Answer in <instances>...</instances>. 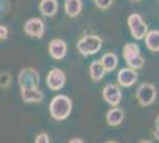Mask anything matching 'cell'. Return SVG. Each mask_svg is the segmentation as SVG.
I'll list each match as a JSON object with an SVG mask.
<instances>
[{"label":"cell","instance_id":"obj_1","mask_svg":"<svg viewBox=\"0 0 159 143\" xmlns=\"http://www.w3.org/2000/svg\"><path fill=\"white\" fill-rule=\"evenodd\" d=\"M71 100L66 95H56L50 102V115L53 119L63 121L66 117H69L71 112Z\"/></svg>","mask_w":159,"mask_h":143},{"label":"cell","instance_id":"obj_2","mask_svg":"<svg viewBox=\"0 0 159 143\" xmlns=\"http://www.w3.org/2000/svg\"><path fill=\"white\" fill-rule=\"evenodd\" d=\"M122 56L132 69H139L144 66L145 60L140 54V49L135 43H127L122 48Z\"/></svg>","mask_w":159,"mask_h":143},{"label":"cell","instance_id":"obj_3","mask_svg":"<svg viewBox=\"0 0 159 143\" xmlns=\"http://www.w3.org/2000/svg\"><path fill=\"white\" fill-rule=\"evenodd\" d=\"M102 47V40L96 35H86L77 43V49L82 55H94Z\"/></svg>","mask_w":159,"mask_h":143},{"label":"cell","instance_id":"obj_4","mask_svg":"<svg viewBox=\"0 0 159 143\" xmlns=\"http://www.w3.org/2000/svg\"><path fill=\"white\" fill-rule=\"evenodd\" d=\"M127 24L129 27V31L133 38H135L137 41L143 40L147 34V24L144 19L141 18V16L138 13H132L127 18Z\"/></svg>","mask_w":159,"mask_h":143},{"label":"cell","instance_id":"obj_5","mask_svg":"<svg viewBox=\"0 0 159 143\" xmlns=\"http://www.w3.org/2000/svg\"><path fill=\"white\" fill-rule=\"evenodd\" d=\"M20 88H32L37 87L39 83V75L36 69L25 68L20 72L18 78Z\"/></svg>","mask_w":159,"mask_h":143},{"label":"cell","instance_id":"obj_6","mask_svg":"<svg viewBox=\"0 0 159 143\" xmlns=\"http://www.w3.org/2000/svg\"><path fill=\"white\" fill-rule=\"evenodd\" d=\"M156 88L151 83H143L137 89V99L141 106H148L156 100Z\"/></svg>","mask_w":159,"mask_h":143},{"label":"cell","instance_id":"obj_7","mask_svg":"<svg viewBox=\"0 0 159 143\" xmlns=\"http://www.w3.org/2000/svg\"><path fill=\"white\" fill-rule=\"evenodd\" d=\"M66 82V74L61 69L55 68L50 70L47 78V85L48 87L52 91H58L64 86Z\"/></svg>","mask_w":159,"mask_h":143},{"label":"cell","instance_id":"obj_8","mask_svg":"<svg viewBox=\"0 0 159 143\" xmlns=\"http://www.w3.org/2000/svg\"><path fill=\"white\" fill-rule=\"evenodd\" d=\"M24 31L31 37L40 38L44 35V24L39 18L29 19L25 24V26H24Z\"/></svg>","mask_w":159,"mask_h":143},{"label":"cell","instance_id":"obj_9","mask_svg":"<svg viewBox=\"0 0 159 143\" xmlns=\"http://www.w3.org/2000/svg\"><path fill=\"white\" fill-rule=\"evenodd\" d=\"M102 94L105 100L112 106H116L121 100V91L116 85H107Z\"/></svg>","mask_w":159,"mask_h":143},{"label":"cell","instance_id":"obj_10","mask_svg":"<svg viewBox=\"0 0 159 143\" xmlns=\"http://www.w3.org/2000/svg\"><path fill=\"white\" fill-rule=\"evenodd\" d=\"M138 79V74L135 69L132 68H122L118 73V81L121 86L124 87H129L132 86Z\"/></svg>","mask_w":159,"mask_h":143},{"label":"cell","instance_id":"obj_11","mask_svg":"<svg viewBox=\"0 0 159 143\" xmlns=\"http://www.w3.org/2000/svg\"><path fill=\"white\" fill-rule=\"evenodd\" d=\"M49 53L55 60H61L63 59L66 54V44L63 40H52L49 45Z\"/></svg>","mask_w":159,"mask_h":143},{"label":"cell","instance_id":"obj_12","mask_svg":"<svg viewBox=\"0 0 159 143\" xmlns=\"http://www.w3.org/2000/svg\"><path fill=\"white\" fill-rule=\"evenodd\" d=\"M21 98H23L24 102H39L43 100L44 94L37 87L21 88Z\"/></svg>","mask_w":159,"mask_h":143},{"label":"cell","instance_id":"obj_13","mask_svg":"<svg viewBox=\"0 0 159 143\" xmlns=\"http://www.w3.org/2000/svg\"><path fill=\"white\" fill-rule=\"evenodd\" d=\"M145 38V44L151 51H159V30L147 31Z\"/></svg>","mask_w":159,"mask_h":143},{"label":"cell","instance_id":"obj_14","mask_svg":"<svg viewBox=\"0 0 159 143\" xmlns=\"http://www.w3.org/2000/svg\"><path fill=\"white\" fill-rule=\"evenodd\" d=\"M64 10L69 17H76L82 11V0H66Z\"/></svg>","mask_w":159,"mask_h":143},{"label":"cell","instance_id":"obj_15","mask_svg":"<svg viewBox=\"0 0 159 143\" xmlns=\"http://www.w3.org/2000/svg\"><path fill=\"white\" fill-rule=\"evenodd\" d=\"M57 0H42L40 2V12L43 16L47 17H52L57 12Z\"/></svg>","mask_w":159,"mask_h":143},{"label":"cell","instance_id":"obj_16","mask_svg":"<svg viewBox=\"0 0 159 143\" xmlns=\"http://www.w3.org/2000/svg\"><path fill=\"white\" fill-rule=\"evenodd\" d=\"M100 61L106 72H113L118 66V56L113 53H107L101 57Z\"/></svg>","mask_w":159,"mask_h":143},{"label":"cell","instance_id":"obj_17","mask_svg":"<svg viewBox=\"0 0 159 143\" xmlns=\"http://www.w3.org/2000/svg\"><path fill=\"white\" fill-rule=\"evenodd\" d=\"M89 73H90V78L93 79L94 81H100L103 76H105V73L106 70L103 68L101 61H93L90 67H89Z\"/></svg>","mask_w":159,"mask_h":143},{"label":"cell","instance_id":"obj_18","mask_svg":"<svg viewBox=\"0 0 159 143\" xmlns=\"http://www.w3.org/2000/svg\"><path fill=\"white\" fill-rule=\"evenodd\" d=\"M124 121V111L121 109H112L107 113V123L112 126H116Z\"/></svg>","mask_w":159,"mask_h":143},{"label":"cell","instance_id":"obj_19","mask_svg":"<svg viewBox=\"0 0 159 143\" xmlns=\"http://www.w3.org/2000/svg\"><path fill=\"white\" fill-rule=\"evenodd\" d=\"M113 1L114 0H94L96 7L100 8V10H107V8H109V7L112 6Z\"/></svg>","mask_w":159,"mask_h":143},{"label":"cell","instance_id":"obj_20","mask_svg":"<svg viewBox=\"0 0 159 143\" xmlns=\"http://www.w3.org/2000/svg\"><path fill=\"white\" fill-rule=\"evenodd\" d=\"M11 83V76L8 73H1L0 74V87L6 88Z\"/></svg>","mask_w":159,"mask_h":143},{"label":"cell","instance_id":"obj_21","mask_svg":"<svg viewBox=\"0 0 159 143\" xmlns=\"http://www.w3.org/2000/svg\"><path fill=\"white\" fill-rule=\"evenodd\" d=\"M34 143H50L49 136L47 134H39L38 136L36 137V142Z\"/></svg>","mask_w":159,"mask_h":143},{"label":"cell","instance_id":"obj_22","mask_svg":"<svg viewBox=\"0 0 159 143\" xmlns=\"http://www.w3.org/2000/svg\"><path fill=\"white\" fill-rule=\"evenodd\" d=\"M7 29L5 26H1L0 25V40H2V38H7Z\"/></svg>","mask_w":159,"mask_h":143},{"label":"cell","instance_id":"obj_23","mask_svg":"<svg viewBox=\"0 0 159 143\" xmlns=\"http://www.w3.org/2000/svg\"><path fill=\"white\" fill-rule=\"evenodd\" d=\"M154 136L159 140V116H158V118H157V121H156V131H154Z\"/></svg>","mask_w":159,"mask_h":143},{"label":"cell","instance_id":"obj_24","mask_svg":"<svg viewBox=\"0 0 159 143\" xmlns=\"http://www.w3.org/2000/svg\"><path fill=\"white\" fill-rule=\"evenodd\" d=\"M69 143H83V141L80 140V138H74V140H71Z\"/></svg>","mask_w":159,"mask_h":143},{"label":"cell","instance_id":"obj_25","mask_svg":"<svg viewBox=\"0 0 159 143\" xmlns=\"http://www.w3.org/2000/svg\"><path fill=\"white\" fill-rule=\"evenodd\" d=\"M140 143H152V142H150V141H143V142H140Z\"/></svg>","mask_w":159,"mask_h":143},{"label":"cell","instance_id":"obj_26","mask_svg":"<svg viewBox=\"0 0 159 143\" xmlns=\"http://www.w3.org/2000/svg\"><path fill=\"white\" fill-rule=\"evenodd\" d=\"M132 1H140V0H132Z\"/></svg>","mask_w":159,"mask_h":143},{"label":"cell","instance_id":"obj_27","mask_svg":"<svg viewBox=\"0 0 159 143\" xmlns=\"http://www.w3.org/2000/svg\"><path fill=\"white\" fill-rule=\"evenodd\" d=\"M107 143H115V142H107Z\"/></svg>","mask_w":159,"mask_h":143}]
</instances>
